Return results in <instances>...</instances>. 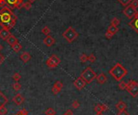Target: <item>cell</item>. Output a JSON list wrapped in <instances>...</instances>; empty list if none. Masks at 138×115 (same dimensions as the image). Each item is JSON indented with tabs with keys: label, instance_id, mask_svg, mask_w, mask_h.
<instances>
[{
	"label": "cell",
	"instance_id": "obj_29",
	"mask_svg": "<svg viewBox=\"0 0 138 115\" xmlns=\"http://www.w3.org/2000/svg\"><path fill=\"white\" fill-rule=\"evenodd\" d=\"M32 7V5L31 3L29 2H26V3H24V5H23V8H24L26 10H29Z\"/></svg>",
	"mask_w": 138,
	"mask_h": 115
},
{
	"label": "cell",
	"instance_id": "obj_26",
	"mask_svg": "<svg viewBox=\"0 0 138 115\" xmlns=\"http://www.w3.org/2000/svg\"><path fill=\"white\" fill-rule=\"evenodd\" d=\"M118 87L121 89V90H124L126 89V87H127V83L124 80H120V84L118 85Z\"/></svg>",
	"mask_w": 138,
	"mask_h": 115
},
{
	"label": "cell",
	"instance_id": "obj_30",
	"mask_svg": "<svg viewBox=\"0 0 138 115\" xmlns=\"http://www.w3.org/2000/svg\"><path fill=\"white\" fill-rule=\"evenodd\" d=\"M12 79H13L15 81L18 82V81L21 79V75H20L19 73H14L13 76H12Z\"/></svg>",
	"mask_w": 138,
	"mask_h": 115
},
{
	"label": "cell",
	"instance_id": "obj_41",
	"mask_svg": "<svg viewBox=\"0 0 138 115\" xmlns=\"http://www.w3.org/2000/svg\"><path fill=\"white\" fill-rule=\"evenodd\" d=\"M102 107H103V112L108 110V106H106L105 104H102Z\"/></svg>",
	"mask_w": 138,
	"mask_h": 115
},
{
	"label": "cell",
	"instance_id": "obj_45",
	"mask_svg": "<svg viewBox=\"0 0 138 115\" xmlns=\"http://www.w3.org/2000/svg\"><path fill=\"white\" fill-rule=\"evenodd\" d=\"M36 0H27V2H29V3H34V2H36Z\"/></svg>",
	"mask_w": 138,
	"mask_h": 115
},
{
	"label": "cell",
	"instance_id": "obj_18",
	"mask_svg": "<svg viewBox=\"0 0 138 115\" xmlns=\"http://www.w3.org/2000/svg\"><path fill=\"white\" fill-rule=\"evenodd\" d=\"M108 32L110 33H112L113 36L115 35L119 31V28L117 26H113V25H110L108 27H107V30Z\"/></svg>",
	"mask_w": 138,
	"mask_h": 115
},
{
	"label": "cell",
	"instance_id": "obj_15",
	"mask_svg": "<svg viewBox=\"0 0 138 115\" xmlns=\"http://www.w3.org/2000/svg\"><path fill=\"white\" fill-rule=\"evenodd\" d=\"M115 108H116L119 111L124 110V109H127V104L123 101H118L116 103V105H115Z\"/></svg>",
	"mask_w": 138,
	"mask_h": 115
},
{
	"label": "cell",
	"instance_id": "obj_11",
	"mask_svg": "<svg viewBox=\"0 0 138 115\" xmlns=\"http://www.w3.org/2000/svg\"><path fill=\"white\" fill-rule=\"evenodd\" d=\"M12 101L15 103V105L17 106H20L21 104H23L24 101V97L22 96L20 94H16L13 98H12Z\"/></svg>",
	"mask_w": 138,
	"mask_h": 115
},
{
	"label": "cell",
	"instance_id": "obj_9",
	"mask_svg": "<svg viewBox=\"0 0 138 115\" xmlns=\"http://www.w3.org/2000/svg\"><path fill=\"white\" fill-rule=\"evenodd\" d=\"M43 43L44 44H45V46L47 47H51L53 45L55 44V43H56V40H55L54 38L52 36H46V37L43 40Z\"/></svg>",
	"mask_w": 138,
	"mask_h": 115
},
{
	"label": "cell",
	"instance_id": "obj_42",
	"mask_svg": "<svg viewBox=\"0 0 138 115\" xmlns=\"http://www.w3.org/2000/svg\"><path fill=\"white\" fill-rule=\"evenodd\" d=\"M65 115H74V113H73L72 110H71V109H68V110L65 113Z\"/></svg>",
	"mask_w": 138,
	"mask_h": 115
},
{
	"label": "cell",
	"instance_id": "obj_1",
	"mask_svg": "<svg viewBox=\"0 0 138 115\" xmlns=\"http://www.w3.org/2000/svg\"><path fill=\"white\" fill-rule=\"evenodd\" d=\"M17 16H16L9 7L4 6L0 10V25L3 28H7L8 30L13 28L15 27Z\"/></svg>",
	"mask_w": 138,
	"mask_h": 115
},
{
	"label": "cell",
	"instance_id": "obj_48",
	"mask_svg": "<svg viewBox=\"0 0 138 115\" xmlns=\"http://www.w3.org/2000/svg\"><path fill=\"white\" fill-rule=\"evenodd\" d=\"M15 115H23V114H20V113H17Z\"/></svg>",
	"mask_w": 138,
	"mask_h": 115
},
{
	"label": "cell",
	"instance_id": "obj_39",
	"mask_svg": "<svg viewBox=\"0 0 138 115\" xmlns=\"http://www.w3.org/2000/svg\"><path fill=\"white\" fill-rule=\"evenodd\" d=\"M105 37L107 38V39L108 40H111L112 38L113 37V35L112 33H110V32H108L107 31H106V33H105Z\"/></svg>",
	"mask_w": 138,
	"mask_h": 115
},
{
	"label": "cell",
	"instance_id": "obj_28",
	"mask_svg": "<svg viewBox=\"0 0 138 115\" xmlns=\"http://www.w3.org/2000/svg\"><path fill=\"white\" fill-rule=\"evenodd\" d=\"M12 87H13V89H14V90L15 91H19V90H20L21 89V85L19 83V82H15V83H14L13 84V85H12Z\"/></svg>",
	"mask_w": 138,
	"mask_h": 115
},
{
	"label": "cell",
	"instance_id": "obj_12",
	"mask_svg": "<svg viewBox=\"0 0 138 115\" xmlns=\"http://www.w3.org/2000/svg\"><path fill=\"white\" fill-rule=\"evenodd\" d=\"M96 80L98 84H100V85H103V84H105L107 80V76L104 74V73H100V74H98L96 76Z\"/></svg>",
	"mask_w": 138,
	"mask_h": 115
},
{
	"label": "cell",
	"instance_id": "obj_3",
	"mask_svg": "<svg viewBox=\"0 0 138 115\" xmlns=\"http://www.w3.org/2000/svg\"><path fill=\"white\" fill-rule=\"evenodd\" d=\"M78 36H79L78 32H77V31L72 27H69L68 28L62 33L63 38L68 43L74 42L77 38L78 37Z\"/></svg>",
	"mask_w": 138,
	"mask_h": 115
},
{
	"label": "cell",
	"instance_id": "obj_22",
	"mask_svg": "<svg viewBox=\"0 0 138 115\" xmlns=\"http://www.w3.org/2000/svg\"><path fill=\"white\" fill-rule=\"evenodd\" d=\"M53 87H55V88L57 89L61 92V90H62V89L63 88V84L62 81H56L55 84L53 85Z\"/></svg>",
	"mask_w": 138,
	"mask_h": 115
},
{
	"label": "cell",
	"instance_id": "obj_33",
	"mask_svg": "<svg viewBox=\"0 0 138 115\" xmlns=\"http://www.w3.org/2000/svg\"><path fill=\"white\" fill-rule=\"evenodd\" d=\"M87 57L88 56H86L85 53H82L80 56V61L82 63H86L87 61Z\"/></svg>",
	"mask_w": 138,
	"mask_h": 115
},
{
	"label": "cell",
	"instance_id": "obj_23",
	"mask_svg": "<svg viewBox=\"0 0 138 115\" xmlns=\"http://www.w3.org/2000/svg\"><path fill=\"white\" fill-rule=\"evenodd\" d=\"M45 115H55L56 114V111H55V109L53 108H48L45 110Z\"/></svg>",
	"mask_w": 138,
	"mask_h": 115
},
{
	"label": "cell",
	"instance_id": "obj_43",
	"mask_svg": "<svg viewBox=\"0 0 138 115\" xmlns=\"http://www.w3.org/2000/svg\"><path fill=\"white\" fill-rule=\"evenodd\" d=\"M4 60H5V58H4V56H3V55L0 53V64H2L3 63V61H4Z\"/></svg>",
	"mask_w": 138,
	"mask_h": 115
},
{
	"label": "cell",
	"instance_id": "obj_49",
	"mask_svg": "<svg viewBox=\"0 0 138 115\" xmlns=\"http://www.w3.org/2000/svg\"><path fill=\"white\" fill-rule=\"evenodd\" d=\"M63 115H65V113H64V114H63Z\"/></svg>",
	"mask_w": 138,
	"mask_h": 115
},
{
	"label": "cell",
	"instance_id": "obj_36",
	"mask_svg": "<svg viewBox=\"0 0 138 115\" xmlns=\"http://www.w3.org/2000/svg\"><path fill=\"white\" fill-rule=\"evenodd\" d=\"M130 5L136 9L138 8V0H132V2L130 3Z\"/></svg>",
	"mask_w": 138,
	"mask_h": 115
},
{
	"label": "cell",
	"instance_id": "obj_21",
	"mask_svg": "<svg viewBox=\"0 0 138 115\" xmlns=\"http://www.w3.org/2000/svg\"><path fill=\"white\" fill-rule=\"evenodd\" d=\"M24 0H18L17 3H16V4L15 5L14 8H16L18 10H20L21 8H23V5H24Z\"/></svg>",
	"mask_w": 138,
	"mask_h": 115
},
{
	"label": "cell",
	"instance_id": "obj_16",
	"mask_svg": "<svg viewBox=\"0 0 138 115\" xmlns=\"http://www.w3.org/2000/svg\"><path fill=\"white\" fill-rule=\"evenodd\" d=\"M7 102H8L7 97L5 96L1 91H0V107L5 106Z\"/></svg>",
	"mask_w": 138,
	"mask_h": 115
},
{
	"label": "cell",
	"instance_id": "obj_40",
	"mask_svg": "<svg viewBox=\"0 0 138 115\" xmlns=\"http://www.w3.org/2000/svg\"><path fill=\"white\" fill-rule=\"evenodd\" d=\"M6 4H7L6 0H0V7H3Z\"/></svg>",
	"mask_w": 138,
	"mask_h": 115
},
{
	"label": "cell",
	"instance_id": "obj_35",
	"mask_svg": "<svg viewBox=\"0 0 138 115\" xmlns=\"http://www.w3.org/2000/svg\"><path fill=\"white\" fill-rule=\"evenodd\" d=\"M79 106H80V103L78 102V101L74 100L72 103V107L74 109H78V108H79Z\"/></svg>",
	"mask_w": 138,
	"mask_h": 115
},
{
	"label": "cell",
	"instance_id": "obj_20",
	"mask_svg": "<svg viewBox=\"0 0 138 115\" xmlns=\"http://www.w3.org/2000/svg\"><path fill=\"white\" fill-rule=\"evenodd\" d=\"M41 32H42V34L44 35H45V36H48L49 34H50V32H51V30L50 28L48 27V26H45L44 27H42V29H41Z\"/></svg>",
	"mask_w": 138,
	"mask_h": 115
},
{
	"label": "cell",
	"instance_id": "obj_46",
	"mask_svg": "<svg viewBox=\"0 0 138 115\" xmlns=\"http://www.w3.org/2000/svg\"><path fill=\"white\" fill-rule=\"evenodd\" d=\"M3 46L1 44V43H0V51H1V50H3Z\"/></svg>",
	"mask_w": 138,
	"mask_h": 115
},
{
	"label": "cell",
	"instance_id": "obj_27",
	"mask_svg": "<svg viewBox=\"0 0 138 115\" xmlns=\"http://www.w3.org/2000/svg\"><path fill=\"white\" fill-rule=\"evenodd\" d=\"M118 2L122 5L124 7H127L128 5L130 4V3L132 2V0H118Z\"/></svg>",
	"mask_w": 138,
	"mask_h": 115
},
{
	"label": "cell",
	"instance_id": "obj_13",
	"mask_svg": "<svg viewBox=\"0 0 138 115\" xmlns=\"http://www.w3.org/2000/svg\"><path fill=\"white\" fill-rule=\"evenodd\" d=\"M129 25L130 26L131 28L133 29L138 34V18H133V19H132L129 23Z\"/></svg>",
	"mask_w": 138,
	"mask_h": 115
},
{
	"label": "cell",
	"instance_id": "obj_5",
	"mask_svg": "<svg viewBox=\"0 0 138 115\" xmlns=\"http://www.w3.org/2000/svg\"><path fill=\"white\" fill-rule=\"evenodd\" d=\"M126 90L132 97H136L138 96V82L130 80L129 82H127Z\"/></svg>",
	"mask_w": 138,
	"mask_h": 115
},
{
	"label": "cell",
	"instance_id": "obj_25",
	"mask_svg": "<svg viewBox=\"0 0 138 115\" xmlns=\"http://www.w3.org/2000/svg\"><path fill=\"white\" fill-rule=\"evenodd\" d=\"M120 24V20L118 18H116V17L112 18V19L111 20V25H113V26H118Z\"/></svg>",
	"mask_w": 138,
	"mask_h": 115
},
{
	"label": "cell",
	"instance_id": "obj_24",
	"mask_svg": "<svg viewBox=\"0 0 138 115\" xmlns=\"http://www.w3.org/2000/svg\"><path fill=\"white\" fill-rule=\"evenodd\" d=\"M17 1L18 0H6V3L10 7L14 8L15 5L16 4V3H17Z\"/></svg>",
	"mask_w": 138,
	"mask_h": 115
},
{
	"label": "cell",
	"instance_id": "obj_31",
	"mask_svg": "<svg viewBox=\"0 0 138 115\" xmlns=\"http://www.w3.org/2000/svg\"><path fill=\"white\" fill-rule=\"evenodd\" d=\"M87 61H90L91 63H94L96 61V56L94 54H91L90 56H88L87 57Z\"/></svg>",
	"mask_w": 138,
	"mask_h": 115
},
{
	"label": "cell",
	"instance_id": "obj_34",
	"mask_svg": "<svg viewBox=\"0 0 138 115\" xmlns=\"http://www.w3.org/2000/svg\"><path fill=\"white\" fill-rule=\"evenodd\" d=\"M7 113V109L5 107V106L0 107V115H5Z\"/></svg>",
	"mask_w": 138,
	"mask_h": 115
},
{
	"label": "cell",
	"instance_id": "obj_37",
	"mask_svg": "<svg viewBox=\"0 0 138 115\" xmlns=\"http://www.w3.org/2000/svg\"><path fill=\"white\" fill-rule=\"evenodd\" d=\"M18 113L23 114V115H28V111H27L26 109H22L20 111L18 112Z\"/></svg>",
	"mask_w": 138,
	"mask_h": 115
},
{
	"label": "cell",
	"instance_id": "obj_10",
	"mask_svg": "<svg viewBox=\"0 0 138 115\" xmlns=\"http://www.w3.org/2000/svg\"><path fill=\"white\" fill-rule=\"evenodd\" d=\"M12 35V33L10 32V30L7 29V28H3L1 31H0V38L3 40H7V38Z\"/></svg>",
	"mask_w": 138,
	"mask_h": 115
},
{
	"label": "cell",
	"instance_id": "obj_17",
	"mask_svg": "<svg viewBox=\"0 0 138 115\" xmlns=\"http://www.w3.org/2000/svg\"><path fill=\"white\" fill-rule=\"evenodd\" d=\"M7 42L8 43V44H10L11 46H12V45L15 44V43H18V39H17V38H16L15 36L11 35V36L7 38Z\"/></svg>",
	"mask_w": 138,
	"mask_h": 115
},
{
	"label": "cell",
	"instance_id": "obj_14",
	"mask_svg": "<svg viewBox=\"0 0 138 115\" xmlns=\"http://www.w3.org/2000/svg\"><path fill=\"white\" fill-rule=\"evenodd\" d=\"M31 58H32V56H31L30 53L27 52H24V53H22L20 55V59L24 63H27L31 60Z\"/></svg>",
	"mask_w": 138,
	"mask_h": 115
},
{
	"label": "cell",
	"instance_id": "obj_32",
	"mask_svg": "<svg viewBox=\"0 0 138 115\" xmlns=\"http://www.w3.org/2000/svg\"><path fill=\"white\" fill-rule=\"evenodd\" d=\"M94 110H95L96 113L97 112H103V107H102V104H98L94 108Z\"/></svg>",
	"mask_w": 138,
	"mask_h": 115
},
{
	"label": "cell",
	"instance_id": "obj_7",
	"mask_svg": "<svg viewBox=\"0 0 138 115\" xmlns=\"http://www.w3.org/2000/svg\"><path fill=\"white\" fill-rule=\"evenodd\" d=\"M137 12V10L136 8H134L133 7H132L131 5H128L127 7H125V8L123 10V13L124 15L126 16L127 18H129L130 19H132L134 17H135V15Z\"/></svg>",
	"mask_w": 138,
	"mask_h": 115
},
{
	"label": "cell",
	"instance_id": "obj_4",
	"mask_svg": "<svg viewBox=\"0 0 138 115\" xmlns=\"http://www.w3.org/2000/svg\"><path fill=\"white\" fill-rule=\"evenodd\" d=\"M96 73L91 67H87L86 68H85L82 73H81V77L83 79L86 84H91V82L96 78Z\"/></svg>",
	"mask_w": 138,
	"mask_h": 115
},
{
	"label": "cell",
	"instance_id": "obj_6",
	"mask_svg": "<svg viewBox=\"0 0 138 115\" xmlns=\"http://www.w3.org/2000/svg\"><path fill=\"white\" fill-rule=\"evenodd\" d=\"M60 63H61V60L57 55H52V56L46 61L47 66L50 68H57L60 64Z\"/></svg>",
	"mask_w": 138,
	"mask_h": 115
},
{
	"label": "cell",
	"instance_id": "obj_44",
	"mask_svg": "<svg viewBox=\"0 0 138 115\" xmlns=\"http://www.w3.org/2000/svg\"><path fill=\"white\" fill-rule=\"evenodd\" d=\"M95 115H103V112H97L95 113Z\"/></svg>",
	"mask_w": 138,
	"mask_h": 115
},
{
	"label": "cell",
	"instance_id": "obj_19",
	"mask_svg": "<svg viewBox=\"0 0 138 115\" xmlns=\"http://www.w3.org/2000/svg\"><path fill=\"white\" fill-rule=\"evenodd\" d=\"M12 48L13 49V51H14L15 52H19L21 50V49H22V45L18 42V43H15L14 45H12Z\"/></svg>",
	"mask_w": 138,
	"mask_h": 115
},
{
	"label": "cell",
	"instance_id": "obj_2",
	"mask_svg": "<svg viewBox=\"0 0 138 115\" xmlns=\"http://www.w3.org/2000/svg\"><path fill=\"white\" fill-rule=\"evenodd\" d=\"M108 73L112 77H114L115 80L120 81L127 74H128V70H127L121 64L117 63L109 70Z\"/></svg>",
	"mask_w": 138,
	"mask_h": 115
},
{
	"label": "cell",
	"instance_id": "obj_8",
	"mask_svg": "<svg viewBox=\"0 0 138 115\" xmlns=\"http://www.w3.org/2000/svg\"><path fill=\"white\" fill-rule=\"evenodd\" d=\"M86 85V82L82 79L81 76L78 77L74 81V85L78 90H82L83 88H85Z\"/></svg>",
	"mask_w": 138,
	"mask_h": 115
},
{
	"label": "cell",
	"instance_id": "obj_38",
	"mask_svg": "<svg viewBox=\"0 0 138 115\" xmlns=\"http://www.w3.org/2000/svg\"><path fill=\"white\" fill-rule=\"evenodd\" d=\"M117 115H129V113L124 109V110H121V111H119V113H117Z\"/></svg>",
	"mask_w": 138,
	"mask_h": 115
},
{
	"label": "cell",
	"instance_id": "obj_47",
	"mask_svg": "<svg viewBox=\"0 0 138 115\" xmlns=\"http://www.w3.org/2000/svg\"><path fill=\"white\" fill-rule=\"evenodd\" d=\"M134 18H138V12H136V15H135V17Z\"/></svg>",
	"mask_w": 138,
	"mask_h": 115
}]
</instances>
